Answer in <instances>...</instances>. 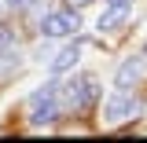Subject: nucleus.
<instances>
[{"mask_svg":"<svg viewBox=\"0 0 147 143\" xmlns=\"http://www.w3.org/2000/svg\"><path fill=\"white\" fill-rule=\"evenodd\" d=\"M129 11H132V7H107V11L99 15V30H103V33L121 30V26L129 22Z\"/></svg>","mask_w":147,"mask_h":143,"instance_id":"423d86ee","label":"nucleus"},{"mask_svg":"<svg viewBox=\"0 0 147 143\" xmlns=\"http://www.w3.org/2000/svg\"><path fill=\"white\" fill-rule=\"evenodd\" d=\"M18 66H22V52H11V48H4V52H0V77H7V73L11 70H18Z\"/></svg>","mask_w":147,"mask_h":143,"instance_id":"0eeeda50","label":"nucleus"},{"mask_svg":"<svg viewBox=\"0 0 147 143\" xmlns=\"http://www.w3.org/2000/svg\"><path fill=\"white\" fill-rule=\"evenodd\" d=\"M140 73H144V59H140V55H132V59H125V62L118 66L114 85H118V88H132V85L140 81Z\"/></svg>","mask_w":147,"mask_h":143,"instance_id":"39448f33","label":"nucleus"},{"mask_svg":"<svg viewBox=\"0 0 147 143\" xmlns=\"http://www.w3.org/2000/svg\"><path fill=\"white\" fill-rule=\"evenodd\" d=\"M33 0H4V7H11V11H26Z\"/></svg>","mask_w":147,"mask_h":143,"instance_id":"1a4fd4ad","label":"nucleus"},{"mask_svg":"<svg viewBox=\"0 0 147 143\" xmlns=\"http://www.w3.org/2000/svg\"><path fill=\"white\" fill-rule=\"evenodd\" d=\"M107 7H132V0H107Z\"/></svg>","mask_w":147,"mask_h":143,"instance_id":"9b49d317","label":"nucleus"},{"mask_svg":"<svg viewBox=\"0 0 147 143\" xmlns=\"http://www.w3.org/2000/svg\"><path fill=\"white\" fill-rule=\"evenodd\" d=\"M81 52H85V44H81V40H74V44H66V48H59V55L52 59V73H70L74 66H77Z\"/></svg>","mask_w":147,"mask_h":143,"instance_id":"20e7f679","label":"nucleus"},{"mask_svg":"<svg viewBox=\"0 0 147 143\" xmlns=\"http://www.w3.org/2000/svg\"><path fill=\"white\" fill-rule=\"evenodd\" d=\"M63 114V103H59V85L48 81L30 95V125H52L55 117Z\"/></svg>","mask_w":147,"mask_h":143,"instance_id":"f257e3e1","label":"nucleus"},{"mask_svg":"<svg viewBox=\"0 0 147 143\" xmlns=\"http://www.w3.org/2000/svg\"><path fill=\"white\" fill-rule=\"evenodd\" d=\"M92 0H66V7H74V11H81V7H88Z\"/></svg>","mask_w":147,"mask_h":143,"instance_id":"9d476101","label":"nucleus"},{"mask_svg":"<svg viewBox=\"0 0 147 143\" xmlns=\"http://www.w3.org/2000/svg\"><path fill=\"white\" fill-rule=\"evenodd\" d=\"M81 30V18L74 7H63V11H52V15H44L40 22V33L44 37H74Z\"/></svg>","mask_w":147,"mask_h":143,"instance_id":"7ed1b4c3","label":"nucleus"},{"mask_svg":"<svg viewBox=\"0 0 147 143\" xmlns=\"http://www.w3.org/2000/svg\"><path fill=\"white\" fill-rule=\"evenodd\" d=\"M11 40H15L11 26H0V52H4V48H11Z\"/></svg>","mask_w":147,"mask_h":143,"instance_id":"6e6552de","label":"nucleus"},{"mask_svg":"<svg viewBox=\"0 0 147 143\" xmlns=\"http://www.w3.org/2000/svg\"><path fill=\"white\" fill-rule=\"evenodd\" d=\"M140 117V99L129 95L125 88H114L103 99V125H125V121H136Z\"/></svg>","mask_w":147,"mask_h":143,"instance_id":"f03ea898","label":"nucleus"},{"mask_svg":"<svg viewBox=\"0 0 147 143\" xmlns=\"http://www.w3.org/2000/svg\"><path fill=\"white\" fill-rule=\"evenodd\" d=\"M144 55H147V44H144Z\"/></svg>","mask_w":147,"mask_h":143,"instance_id":"f8f14e48","label":"nucleus"}]
</instances>
